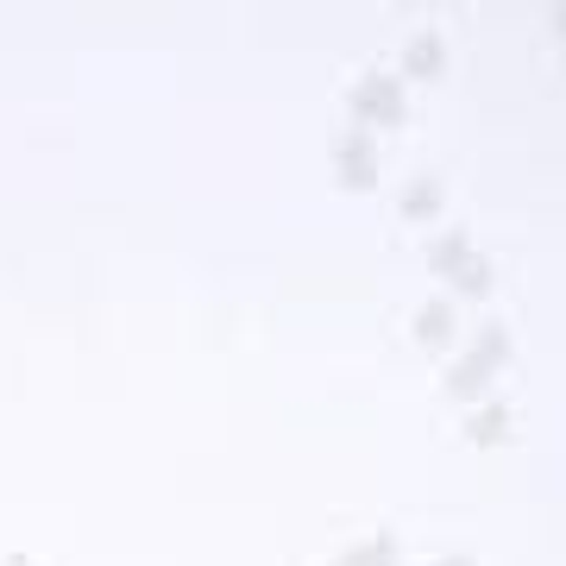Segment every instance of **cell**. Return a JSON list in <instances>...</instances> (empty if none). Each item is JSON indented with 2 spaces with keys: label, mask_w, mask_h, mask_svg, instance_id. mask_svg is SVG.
<instances>
[{
  "label": "cell",
  "mask_w": 566,
  "mask_h": 566,
  "mask_svg": "<svg viewBox=\"0 0 566 566\" xmlns=\"http://www.w3.org/2000/svg\"><path fill=\"white\" fill-rule=\"evenodd\" d=\"M416 340L434 346V353H447V346L460 340V308H453V296H434V303L416 308Z\"/></svg>",
  "instance_id": "obj_4"
},
{
  "label": "cell",
  "mask_w": 566,
  "mask_h": 566,
  "mask_svg": "<svg viewBox=\"0 0 566 566\" xmlns=\"http://www.w3.org/2000/svg\"><path fill=\"white\" fill-rule=\"evenodd\" d=\"M365 566H397V535H371L365 542Z\"/></svg>",
  "instance_id": "obj_11"
},
{
  "label": "cell",
  "mask_w": 566,
  "mask_h": 566,
  "mask_svg": "<svg viewBox=\"0 0 566 566\" xmlns=\"http://www.w3.org/2000/svg\"><path fill=\"white\" fill-rule=\"evenodd\" d=\"M491 378H497V365H485L472 346H465L460 359L447 365V397H453V403H479V397L491 390Z\"/></svg>",
  "instance_id": "obj_3"
},
{
  "label": "cell",
  "mask_w": 566,
  "mask_h": 566,
  "mask_svg": "<svg viewBox=\"0 0 566 566\" xmlns=\"http://www.w3.org/2000/svg\"><path fill=\"white\" fill-rule=\"evenodd\" d=\"M397 214H403V221H434V214H441V182H434V177H416V182L403 189Z\"/></svg>",
  "instance_id": "obj_8"
},
{
  "label": "cell",
  "mask_w": 566,
  "mask_h": 566,
  "mask_svg": "<svg viewBox=\"0 0 566 566\" xmlns=\"http://www.w3.org/2000/svg\"><path fill=\"white\" fill-rule=\"evenodd\" d=\"M403 76H365L359 88H353V120L365 126H403Z\"/></svg>",
  "instance_id": "obj_1"
},
{
  "label": "cell",
  "mask_w": 566,
  "mask_h": 566,
  "mask_svg": "<svg viewBox=\"0 0 566 566\" xmlns=\"http://www.w3.org/2000/svg\"><path fill=\"white\" fill-rule=\"evenodd\" d=\"M334 566H365V547H346V554H340Z\"/></svg>",
  "instance_id": "obj_12"
},
{
  "label": "cell",
  "mask_w": 566,
  "mask_h": 566,
  "mask_svg": "<svg viewBox=\"0 0 566 566\" xmlns=\"http://www.w3.org/2000/svg\"><path fill=\"white\" fill-rule=\"evenodd\" d=\"M465 259H472V233H465V227H447V233H434V245H428V271H434V277H460L465 271Z\"/></svg>",
  "instance_id": "obj_6"
},
{
  "label": "cell",
  "mask_w": 566,
  "mask_h": 566,
  "mask_svg": "<svg viewBox=\"0 0 566 566\" xmlns=\"http://www.w3.org/2000/svg\"><path fill=\"white\" fill-rule=\"evenodd\" d=\"M0 566H32V560H25V554H13V560H0Z\"/></svg>",
  "instance_id": "obj_15"
},
{
  "label": "cell",
  "mask_w": 566,
  "mask_h": 566,
  "mask_svg": "<svg viewBox=\"0 0 566 566\" xmlns=\"http://www.w3.org/2000/svg\"><path fill=\"white\" fill-rule=\"evenodd\" d=\"M465 434H472L479 447H504L510 434H516V416H510V403H497V397H491V403H479V409H472V422H465Z\"/></svg>",
  "instance_id": "obj_7"
},
{
  "label": "cell",
  "mask_w": 566,
  "mask_h": 566,
  "mask_svg": "<svg viewBox=\"0 0 566 566\" xmlns=\"http://www.w3.org/2000/svg\"><path fill=\"white\" fill-rule=\"evenodd\" d=\"M403 76H416V82L447 76V39L441 32H416V39L403 44Z\"/></svg>",
  "instance_id": "obj_5"
},
{
  "label": "cell",
  "mask_w": 566,
  "mask_h": 566,
  "mask_svg": "<svg viewBox=\"0 0 566 566\" xmlns=\"http://www.w3.org/2000/svg\"><path fill=\"white\" fill-rule=\"evenodd\" d=\"M491 283H497V264H491L485 252H472L465 271L453 277V296H491Z\"/></svg>",
  "instance_id": "obj_9"
},
{
  "label": "cell",
  "mask_w": 566,
  "mask_h": 566,
  "mask_svg": "<svg viewBox=\"0 0 566 566\" xmlns=\"http://www.w3.org/2000/svg\"><path fill=\"white\" fill-rule=\"evenodd\" d=\"M434 566H479L472 554H447V560H434Z\"/></svg>",
  "instance_id": "obj_13"
},
{
  "label": "cell",
  "mask_w": 566,
  "mask_h": 566,
  "mask_svg": "<svg viewBox=\"0 0 566 566\" xmlns=\"http://www.w3.org/2000/svg\"><path fill=\"white\" fill-rule=\"evenodd\" d=\"M554 32H560V39H566V7H554Z\"/></svg>",
  "instance_id": "obj_14"
},
{
  "label": "cell",
  "mask_w": 566,
  "mask_h": 566,
  "mask_svg": "<svg viewBox=\"0 0 566 566\" xmlns=\"http://www.w3.org/2000/svg\"><path fill=\"white\" fill-rule=\"evenodd\" d=\"M472 353L485 365H510V327L504 322H485L479 334H472Z\"/></svg>",
  "instance_id": "obj_10"
},
{
  "label": "cell",
  "mask_w": 566,
  "mask_h": 566,
  "mask_svg": "<svg viewBox=\"0 0 566 566\" xmlns=\"http://www.w3.org/2000/svg\"><path fill=\"white\" fill-rule=\"evenodd\" d=\"M334 182L340 189H353V196H365V189H378V151H371V133H340L334 139Z\"/></svg>",
  "instance_id": "obj_2"
}]
</instances>
